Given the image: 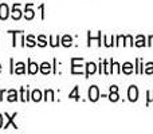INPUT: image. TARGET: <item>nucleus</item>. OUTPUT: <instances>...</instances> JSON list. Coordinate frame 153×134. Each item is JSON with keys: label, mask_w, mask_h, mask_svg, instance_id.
<instances>
[{"label": "nucleus", "mask_w": 153, "mask_h": 134, "mask_svg": "<svg viewBox=\"0 0 153 134\" xmlns=\"http://www.w3.org/2000/svg\"><path fill=\"white\" fill-rule=\"evenodd\" d=\"M146 95H148V99H146V106H148L151 102H153V90L146 93Z\"/></svg>", "instance_id": "nucleus-29"}, {"label": "nucleus", "mask_w": 153, "mask_h": 134, "mask_svg": "<svg viewBox=\"0 0 153 134\" xmlns=\"http://www.w3.org/2000/svg\"><path fill=\"white\" fill-rule=\"evenodd\" d=\"M95 71H97V64L93 63V62H89V63L86 64V76L93 75Z\"/></svg>", "instance_id": "nucleus-6"}, {"label": "nucleus", "mask_w": 153, "mask_h": 134, "mask_svg": "<svg viewBox=\"0 0 153 134\" xmlns=\"http://www.w3.org/2000/svg\"><path fill=\"white\" fill-rule=\"evenodd\" d=\"M7 99H8V102H15V101H18V91H16V90H10Z\"/></svg>", "instance_id": "nucleus-13"}, {"label": "nucleus", "mask_w": 153, "mask_h": 134, "mask_svg": "<svg viewBox=\"0 0 153 134\" xmlns=\"http://www.w3.org/2000/svg\"><path fill=\"white\" fill-rule=\"evenodd\" d=\"M78 90H79V87H78V86H75V87H74V90H73V91L70 93V95H69L70 99H71V98H73V99H75V101H78V99H79Z\"/></svg>", "instance_id": "nucleus-20"}, {"label": "nucleus", "mask_w": 153, "mask_h": 134, "mask_svg": "<svg viewBox=\"0 0 153 134\" xmlns=\"http://www.w3.org/2000/svg\"><path fill=\"white\" fill-rule=\"evenodd\" d=\"M22 31H10V34H12L13 35V40H12V46L15 47L16 46V34H20Z\"/></svg>", "instance_id": "nucleus-30"}, {"label": "nucleus", "mask_w": 153, "mask_h": 134, "mask_svg": "<svg viewBox=\"0 0 153 134\" xmlns=\"http://www.w3.org/2000/svg\"><path fill=\"white\" fill-rule=\"evenodd\" d=\"M0 71H1V64H0Z\"/></svg>", "instance_id": "nucleus-35"}, {"label": "nucleus", "mask_w": 153, "mask_h": 134, "mask_svg": "<svg viewBox=\"0 0 153 134\" xmlns=\"http://www.w3.org/2000/svg\"><path fill=\"white\" fill-rule=\"evenodd\" d=\"M1 127H3V115L0 114V129H1Z\"/></svg>", "instance_id": "nucleus-34"}, {"label": "nucleus", "mask_w": 153, "mask_h": 134, "mask_svg": "<svg viewBox=\"0 0 153 134\" xmlns=\"http://www.w3.org/2000/svg\"><path fill=\"white\" fill-rule=\"evenodd\" d=\"M109 99H110L111 102H117V101L120 99L118 91H110V94H109Z\"/></svg>", "instance_id": "nucleus-23"}, {"label": "nucleus", "mask_w": 153, "mask_h": 134, "mask_svg": "<svg viewBox=\"0 0 153 134\" xmlns=\"http://www.w3.org/2000/svg\"><path fill=\"white\" fill-rule=\"evenodd\" d=\"M61 43V36H50V44L53 47H58Z\"/></svg>", "instance_id": "nucleus-18"}, {"label": "nucleus", "mask_w": 153, "mask_h": 134, "mask_svg": "<svg viewBox=\"0 0 153 134\" xmlns=\"http://www.w3.org/2000/svg\"><path fill=\"white\" fill-rule=\"evenodd\" d=\"M103 40H105V46L106 47H111V46H114V35H111V36H103Z\"/></svg>", "instance_id": "nucleus-19"}, {"label": "nucleus", "mask_w": 153, "mask_h": 134, "mask_svg": "<svg viewBox=\"0 0 153 134\" xmlns=\"http://www.w3.org/2000/svg\"><path fill=\"white\" fill-rule=\"evenodd\" d=\"M71 44H73V38L70 36V35H65V36L62 38V46H65V47H70Z\"/></svg>", "instance_id": "nucleus-14"}, {"label": "nucleus", "mask_w": 153, "mask_h": 134, "mask_svg": "<svg viewBox=\"0 0 153 134\" xmlns=\"http://www.w3.org/2000/svg\"><path fill=\"white\" fill-rule=\"evenodd\" d=\"M98 98H100V90L97 86H91L89 89V99L91 102H97Z\"/></svg>", "instance_id": "nucleus-2"}, {"label": "nucleus", "mask_w": 153, "mask_h": 134, "mask_svg": "<svg viewBox=\"0 0 153 134\" xmlns=\"http://www.w3.org/2000/svg\"><path fill=\"white\" fill-rule=\"evenodd\" d=\"M26 46H28V47H34L36 43H35V38L32 36V35H28V36L26 38Z\"/></svg>", "instance_id": "nucleus-21"}, {"label": "nucleus", "mask_w": 153, "mask_h": 134, "mask_svg": "<svg viewBox=\"0 0 153 134\" xmlns=\"http://www.w3.org/2000/svg\"><path fill=\"white\" fill-rule=\"evenodd\" d=\"M38 44H39L40 47H46V46H47V40H46L45 35H40V36L38 38Z\"/></svg>", "instance_id": "nucleus-24"}, {"label": "nucleus", "mask_w": 153, "mask_h": 134, "mask_svg": "<svg viewBox=\"0 0 153 134\" xmlns=\"http://www.w3.org/2000/svg\"><path fill=\"white\" fill-rule=\"evenodd\" d=\"M83 62V59L82 58H73L71 59V73L73 74H82V71H83V67H82V63Z\"/></svg>", "instance_id": "nucleus-1"}, {"label": "nucleus", "mask_w": 153, "mask_h": 134, "mask_svg": "<svg viewBox=\"0 0 153 134\" xmlns=\"http://www.w3.org/2000/svg\"><path fill=\"white\" fill-rule=\"evenodd\" d=\"M22 18V11L19 10V3L18 4H13V8H12V19L13 20H19Z\"/></svg>", "instance_id": "nucleus-7"}, {"label": "nucleus", "mask_w": 153, "mask_h": 134, "mask_svg": "<svg viewBox=\"0 0 153 134\" xmlns=\"http://www.w3.org/2000/svg\"><path fill=\"white\" fill-rule=\"evenodd\" d=\"M13 73L18 74V75H22V74L26 73V68H24V63H23V62L16 63V67H15V70H13Z\"/></svg>", "instance_id": "nucleus-11"}, {"label": "nucleus", "mask_w": 153, "mask_h": 134, "mask_svg": "<svg viewBox=\"0 0 153 134\" xmlns=\"http://www.w3.org/2000/svg\"><path fill=\"white\" fill-rule=\"evenodd\" d=\"M31 98H32V101H35V102H39V101L42 99V93H40L39 90H34L31 94Z\"/></svg>", "instance_id": "nucleus-17"}, {"label": "nucleus", "mask_w": 153, "mask_h": 134, "mask_svg": "<svg viewBox=\"0 0 153 134\" xmlns=\"http://www.w3.org/2000/svg\"><path fill=\"white\" fill-rule=\"evenodd\" d=\"M148 46H153V35H151V36L148 38Z\"/></svg>", "instance_id": "nucleus-31"}, {"label": "nucleus", "mask_w": 153, "mask_h": 134, "mask_svg": "<svg viewBox=\"0 0 153 134\" xmlns=\"http://www.w3.org/2000/svg\"><path fill=\"white\" fill-rule=\"evenodd\" d=\"M122 73L126 74V75L132 74L133 73V64L130 63V62H126L125 64H122Z\"/></svg>", "instance_id": "nucleus-12"}, {"label": "nucleus", "mask_w": 153, "mask_h": 134, "mask_svg": "<svg viewBox=\"0 0 153 134\" xmlns=\"http://www.w3.org/2000/svg\"><path fill=\"white\" fill-rule=\"evenodd\" d=\"M144 73H145V74H153V63H152V62H149V63L145 66Z\"/></svg>", "instance_id": "nucleus-26"}, {"label": "nucleus", "mask_w": 153, "mask_h": 134, "mask_svg": "<svg viewBox=\"0 0 153 134\" xmlns=\"http://www.w3.org/2000/svg\"><path fill=\"white\" fill-rule=\"evenodd\" d=\"M4 93H5V90H0V101L3 99V95H4Z\"/></svg>", "instance_id": "nucleus-33"}, {"label": "nucleus", "mask_w": 153, "mask_h": 134, "mask_svg": "<svg viewBox=\"0 0 153 134\" xmlns=\"http://www.w3.org/2000/svg\"><path fill=\"white\" fill-rule=\"evenodd\" d=\"M10 16V8L7 4H0V19L5 20Z\"/></svg>", "instance_id": "nucleus-5"}, {"label": "nucleus", "mask_w": 153, "mask_h": 134, "mask_svg": "<svg viewBox=\"0 0 153 134\" xmlns=\"http://www.w3.org/2000/svg\"><path fill=\"white\" fill-rule=\"evenodd\" d=\"M31 5L32 4H27L26 5V13H24V18L27 19V20H32L34 19V11H32V8H31Z\"/></svg>", "instance_id": "nucleus-8"}, {"label": "nucleus", "mask_w": 153, "mask_h": 134, "mask_svg": "<svg viewBox=\"0 0 153 134\" xmlns=\"http://www.w3.org/2000/svg\"><path fill=\"white\" fill-rule=\"evenodd\" d=\"M45 95H46V97H45L46 101H48V99L54 101V91H53V90H46Z\"/></svg>", "instance_id": "nucleus-25"}, {"label": "nucleus", "mask_w": 153, "mask_h": 134, "mask_svg": "<svg viewBox=\"0 0 153 134\" xmlns=\"http://www.w3.org/2000/svg\"><path fill=\"white\" fill-rule=\"evenodd\" d=\"M51 71V64L48 62H43L42 66H40V73L42 74H48Z\"/></svg>", "instance_id": "nucleus-15"}, {"label": "nucleus", "mask_w": 153, "mask_h": 134, "mask_svg": "<svg viewBox=\"0 0 153 134\" xmlns=\"http://www.w3.org/2000/svg\"><path fill=\"white\" fill-rule=\"evenodd\" d=\"M110 91H118V87L117 86H110Z\"/></svg>", "instance_id": "nucleus-32"}, {"label": "nucleus", "mask_w": 153, "mask_h": 134, "mask_svg": "<svg viewBox=\"0 0 153 134\" xmlns=\"http://www.w3.org/2000/svg\"><path fill=\"white\" fill-rule=\"evenodd\" d=\"M125 40H126V43H125L126 46H130V47L134 46V43H133V38L130 36V35H126V36H125Z\"/></svg>", "instance_id": "nucleus-28"}, {"label": "nucleus", "mask_w": 153, "mask_h": 134, "mask_svg": "<svg viewBox=\"0 0 153 134\" xmlns=\"http://www.w3.org/2000/svg\"><path fill=\"white\" fill-rule=\"evenodd\" d=\"M124 40H125V36H124V35H118V36H117V43H116V46H122V44H125Z\"/></svg>", "instance_id": "nucleus-27"}, {"label": "nucleus", "mask_w": 153, "mask_h": 134, "mask_svg": "<svg viewBox=\"0 0 153 134\" xmlns=\"http://www.w3.org/2000/svg\"><path fill=\"white\" fill-rule=\"evenodd\" d=\"M30 98V91L28 89H26V87H22L20 89V99L22 102H27Z\"/></svg>", "instance_id": "nucleus-10"}, {"label": "nucleus", "mask_w": 153, "mask_h": 134, "mask_svg": "<svg viewBox=\"0 0 153 134\" xmlns=\"http://www.w3.org/2000/svg\"><path fill=\"white\" fill-rule=\"evenodd\" d=\"M136 46H137V47H144V46H146L145 36H144V35H138V36L136 38Z\"/></svg>", "instance_id": "nucleus-16"}, {"label": "nucleus", "mask_w": 153, "mask_h": 134, "mask_svg": "<svg viewBox=\"0 0 153 134\" xmlns=\"http://www.w3.org/2000/svg\"><path fill=\"white\" fill-rule=\"evenodd\" d=\"M111 73L113 74H120L121 73V70H120V63H117V62H111Z\"/></svg>", "instance_id": "nucleus-22"}, {"label": "nucleus", "mask_w": 153, "mask_h": 134, "mask_svg": "<svg viewBox=\"0 0 153 134\" xmlns=\"http://www.w3.org/2000/svg\"><path fill=\"white\" fill-rule=\"evenodd\" d=\"M128 98L130 102H136L138 99V89L136 86H130L128 90Z\"/></svg>", "instance_id": "nucleus-3"}, {"label": "nucleus", "mask_w": 153, "mask_h": 134, "mask_svg": "<svg viewBox=\"0 0 153 134\" xmlns=\"http://www.w3.org/2000/svg\"><path fill=\"white\" fill-rule=\"evenodd\" d=\"M4 115H5V118H7V124H5L3 127H4V129H8V126H10V125H12V127H13V129H18V125H16L15 122H13V119H15V117L18 115V114H16V113H13L12 115H8V114L5 113Z\"/></svg>", "instance_id": "nucleus-4"}, {"label": "nucleus", "mask_w": 153, "mask_h": 134, "mask_svg": "<svg viewBox=\"0 0 153 134\" xmlns=\"http://www.w3.org/2000/svg\"><path fill=\"white\" fill-rule=\"evenodd\" d=\"M39 71V66L35 62H31V59H28V73L30 74H36Z\"/></svg>", "instance_id": "nucleus-9"}]
</instances>
